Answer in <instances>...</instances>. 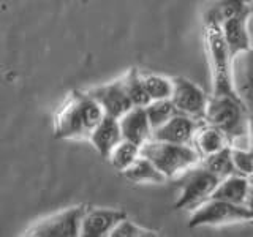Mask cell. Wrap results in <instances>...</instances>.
Wrapping results in <instances>:
<instances>
[{"mask_svg":"<svg viewBox=\"0 0 253 237\" xmlns=\"http://www.w3.org/2000/svg\"><path fill=\"white\" fill-rule=\"evenodd\" d=\"M203 41L212 79V93L241 97L233 75V57L223 38L220 19L211 10L203 19Z\"/></svg>","mask_w":253,"mask_h":237,"instance_id":"6da1fadb","label":"cell"},{"mask_svg":"<svg viewBox=\"0 0 253 237\" xmlns=\"http://www.w3.org/2000/svg\"><path fill=\"white\" fill-rule=\"evenodd\" d=\"M105 117V111L89 92H71L54 118L57 139H89L92 130Z\"/></svg>","mask_w":253,"mask_h":237,"instance_id":"7a4b0ae2","label":"cell"},{"mask_svg":"<svg viewBox=\"0 0 253 237\" xmlns=\"http://www.w3.org/2000/svg\"><path fill=\"white\" fill-rule=\"evenodd\" d=\"M204 120L223 131L231 146H236V142L241 139H249L250 114L242 95L231 97L211 93Z\"/></svg>","mask_w":253,"mask_h":237,"instance_id":"3957f363","label":"cell"},{"mask_svg":"<svg viewBox=\"0 0 253 237\" xmlns=\"http://www.w3.org/2000/svg\"><path fill=\"white\" fill-rule=\"evenodd\" d=\"M141 155L152 161L166 180L177 179L201 163V155L193 144H172V142L150 139L141 146Z\"/></svg>","mask_w":253,"mask_h":237,"instance_id":"277c9868","label":"cell"},{"mask_svg":"<svg viewBox=\"0 0 253 237\" xmlns=\"http://www.w3.org/2000/svg\"><path fill=\"white\" fill-rule=\"evenodd\" d=\"M253 215L247 205L233 204L217 198H209L193 210H190L188 226L204 228V226H225L231 223L252 221Z\"/></svg>","mask_w":253,"mask_h":237,"instance_id":"5b68a950","label":"cell"},{"mask_svg":"<svg viewBox=\"0 0 253 237\" xmlns=\"http://www.w3.org/2000/svg\"><path fill=\"white\" fill-rule=\"evenodd\" d=\"M184 176L185 182L182 185L177 201L174 202V207L177 210H193L204 201H208L220 182L217 176H213L201 164L187 171Z\"/></svg>","mask_w":253,"mask_h":237,"instance_id":"8992f818","label":"cell"},{"mask_svg":"<svg viewBox=\"0 0 253 237\" xmlns=\"http://www.w3.org/2000/svg\"><path fill=\"white\" fill-rule=\"evenodd\" d=\"M85 205H73L60 210L30 226L26 236L34 237H78L81 234V221L85 213Z\"/></svg>","mask_w":253,"mask_h":237,"instance_id":"52a82bcc","label":"cell"},{"mask_svg":"<svg viewBox=\"0 0 253 237\" xmlns=\"http://www.w3.org/2000/svg\"><path fill=\"white\" fill-rule=\"evenodd\" d=\"M253 16L250 8H239L220 18L221 32L233 60L241 54L253 51V41L249 32V21Z\"/></svg>","mask_w":253,"mask_h":237,"instance_id":"ba28073f","label":"cell"},{"mask_svg":"<svg viewBox=\"0 0 253 237\" xmlns=\"http://www.w3.org/2000/svg\"><path fill=\"white\" fill-rule=\"evenodd\" d=\"M171 101L177 113L193 117L196 120H204L208 111L209 95L200 85L190 81L188 78H172V95Z\"/></svg>","mask_w":253,"mask_h":237,"instance_id":"9c48e42d","label":"cell"},{"mask_svg":"<svg viewBox=\"0 0 253 237\" xmlns=\"http://www.w3.org/2000/svg\"><path fill=\"white\" fill-rule=\"evenodd\" d=\"M87 92H89L90 97H93L98 101V105L103 108L106 116L121 118L126 111L133 108L128 95H126V92L124 89L122 78L116 79L113 82L92 87V89H89Z\"/></svg>","mask_w":253,"mask_h":237,"instance_id":"30bf717a","label":"cell"},{"mask_svg":"<svg viewBox=\"0 0 253 237\" xmlns=\"http://www.w3.org/2000/svg\"><path fill=\"white\" fill-rule=\"evenodd\" d=\"M203 120L176 113L168 122H165L154 130L152 139L172 142V144H193L195 134Z\"/></svg>","mask_w":253,"mask_h":237,"instance_id":"8fae6325","label":"cell"},{"mask_svg":"<svg viewBox=\"0 0 253 237\" xmlns=\"http://www.w3.org/2000/svg\"><path fill=\"white\" fill-rule=\"evenodd\" d=\"M126 217V213L117 209L105 207H87L83 221L81 234L84 237H108L113 229Z\"/></svg>","mask_w":253,"mask_h":237,"instance_id":"7c38bea8","label":"cell"},{"mask_svg":"<svg viewBox=\"0 0 253 237\" xmlns=\"http://www.w3.org/2000/svg\"><path fill=\"white\" fill-rule=\"evenodd\" d=\"M122 130V138L134 142L139 147L144 146L147 141L152 139V125L149 122V117L144 106H133L119 118Z\"/></svg>","mask_w":253,"mask_h":237,"instance_id":"4fadbf2b","label":"cell"},{"mask_svg":"<svg viewBox=\"0 0 253 237\" xmlns=\"http://www.w3.org/2000/svg\"><path fill=\"white\" fill-rule=\"evenodd\" d=\"M122 139L124 138H122V130H121V123H119V118L106 116V114L98 122V125L92 130L89 136L92 146L103 158H108L111 150H113Z\"/></svg>","mask_w":253,"mask_h":237,"instance_id":"5bb4252c","label":"cell"},{"mask_svg":"<svg viewBox=\"0 0 253 237\" xmlns=\"http://www.w3.org/2000/svg\"><path fill=\"white\" fill-rule=\"evenodd\" d=\"M250 193V180L249 177L242 176V174H231L225 179L218 182V185L213 190L211 198H217V199H223L233 204L245 205L247 198Z\"/></svg>","mask_w":253,"mask_h":237,"instance_id":"9a60e30c","label":"cell"},{"mask_svg":"<svg viewBox=\"0 0 253 237\" xmlns=\"http://www.w3.org/2000/svg\"><path fill=\"white\" fill-rule=\"evenodd\" d=\"M193 146L196 147V150L200 152L201 157H206V155L215 154L218 150L231 146V142H229L228 136L220 128L203 120L195 134Z\"/></svg>","mask_w":253,"mask_h":237,"instance_id":"2e32d148","label":"cell"},{"mask_svg":"<svg viewBox=\"0 0 253 237\" xmlns=\"http://www.w3.org/2000/svg\"><path fill=\"white\" fill-rule=\"evenodd\" d=\"M122 176L133 184H165L166 182V177L144 155H139L134 163L122 172Z\"/></svg>","mask_w":253,"mask_h":237,"instance_id":"e0dca14e","label":"cell"},{"mask_svg":"<svg viewBox=\"0 0 253 237\" xmlns=\"http://www.w3.org/2000/svg\"><path fill=\"white\" fill-rule=\"evenodd\" d=\"M203 168H206L213 176H217L220 180L236 172L234 161H233V154H231V146L218 150L215 154L206 155L201 158L200 163Z\"/></svg>","mask_w":253,"mask_h":237,"instance_id":"ac0fdd59","label":"cell"},{"mask_svg":"<svg viewBox=\"0 0 253 237\" xmlns=\"http://www.w3.org/2000/svg\"><path fill=\"white\" fill-rule=\"evenodd\" d=\"M124 89L128 95L133 106H147L150 103V98L147 95L144 81H142V73L138 68H130L122 76Z\"/></svg>","mask_w":253,"mask_h":237,"instance_id":"d6986e66","label":"cell"},{"mask_svg":"<svg viewBox=\"0 0 253 237\" xmlns=\"http://www.w3.org/2000/svg\"><path fill=\"white\" fill-rule=\"evenodd\" d=\"M139 155H141V147L138 144L122 139L113 150H111L108 160L114 169H117L119 172H124L128 166L134 163V160H136Z\"/></svg>","mask_w":253,"mask_h":237,"instance_id":"ffe728a7","label":"cell"},{"mask_svg":"<svg viewBox=\"0 0 253 237\" xmlns=\"http://www.w3.org/2000/svg\"><path fill=\"white\" fill-rule=\"evenodd\" d=\"M146 90L150 101L154 100H168L172 95V78L157 75V73H142Z\"/></svg>","mask_w":253,"mask_h":237,"instance_id":"44dd1931","label":"cell"},{"mask_svg":"<svg viewBox=\"0 0 253 237\" xmlns=\"http://www.w3.org/2000/svg\"><path fill=\"white\" fill-rule=\"evenodd\" d=\"M146 108V113L149 117V122L152 125V130L158 128L160 125H163L165 122H168L169 118L177 113L176 108H174L171 98L168 100H154L150 101Z\"/></svg>","mask_w":253,"mask_h":237,"instance_id":"7402d4cb","label":"cell"},{"mask_svg":"<svg viewBox=\"0 0 253 237\" xmlns=\"http://www.w3.org/2000/svg\"><path fill=\"white\" fill-rule=\"evenodd\" d=\"M233 161L237 174H242L245 177L253 176V152L249 147L231 146Z\"/></svg>","mask_w":253,"mask_h":237,"instance_id":"603a6c76","label":"cell"},{"mask_svg":"<svg viewBox=\"0 0 253 237\" xmlns=\"http://www.w3.org/2000/svg\"><path fill=\"white\" fill-rule=\"evenodd\" d=\"M155 236H158L155 231L142 228L126 217L122 221H119V225L111 233V237H155Z\"/></svg>","mask_w":253,"mask_h":237,"instance_id":"cb8c5ba5","label":"cell"},{"mask_svg":"<svg viewBox=\"0 0 253 237\" xmlns=\"http://www.w3.org/2000/svg\"><path fill=\"white\" fill-rule=\"evenodd\" d=\"M249 149L253 152V116H250V120H249Z\"/></svg>","mask_w":253,"mask_h":237,"instance_id":"d4e9b609","label":"cell"},{"mask_svg":"<svg viewBox=\"0 0 253 237\" xmlns=\"http://www.w3.org/2000/svg\"><path fill=\"white\" fill-rule=\"evenodd\" d=\"M245 205L249 207V210L252 212L253 215V185L250 184V193H249V198H247V202H245Z\"/></svg>","mask_w":253,"mask_h":237,"instance_id":"484cf974","label":"cell"},{"mask_svg":"<svg viewBox=\"0 0 253 237\" xmlns=\"http://www.w3.org/2000/svg\"><path fill=\"white\" fill-rule=\"evenodd\" d=\"M242 93H245V95H247V98H250V100L253 101V85L249 87V89H244Z\"/></svg>","mask_w":253,"mask_h":237,"instance_id":"4316f807","label":"cell"},{"mask_svg":"<svg viewBox=\"0 0 253 237\" xmlns=\"http://www.w3.org/2000/svg\"><path fill=\"white\" fill-rule=\"evenodd\" d=\"M253 85V70L250 71V75H249V79H247V84L244 85V89H249V87Z\"/></svg>","mask_w":253,"mask_h":237,"instance_id":"83f0119b","label":"cell"},{"mask_svg":"<svg viewBox=\"0 0 253 237\" xmlns=\"http://www.w3.org/2000/svg\"><path fill=\"white\" fill-rule=\"evenodd\" d=\"M250 223H253V220H252V221H250Z\"/></svg>","mask_w":253,"mask_h":237,"instance_id":"f1b7e54d","label":"cell"},{"mask_svg":"<svg viewBox=\"0 0 253 237\" xmlns=\"http://www.w3.org/2000/svg\"><path fill=\"white\" fill-rule=\"evenodd\" d=\"M252 177H253V176H252Z\"/></svg>","mask_w":253,"mask_h":237,"instance_id":"f546056e","label":"cell"},{"mask_svg":"<svg viewBox=\"0 0 253 237\" xmlns=\"http://www.w3.org/2000/svg\"><path fill=\"white\" fill-rule=\"evenodd\" d=\"M252 52H253V51H252Z\"/></svg>","mask_w":253,"mask_h":237,"instance_id":"4dcf8cb0","label":"cell"}]
</instances>
